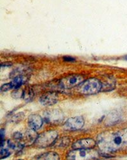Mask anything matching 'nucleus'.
<instances>
[{"label":"nucleus","mask_w":127,"mask_h":160,"mask_svg":"<svg viewBox=\"0 0 127 160\" xmlns=\"http://www.w3.org/2000/svg\"><path fill=\"white\" fill-rule=\"evenodd\" d=\"M70 143V140L68 137H63L60 140H57V142H55V146L59 148H65L68 147Z\"/></svg>","instance_id":"16"},{"label":"nucleus","mask_w":127,"mask_h":160,"mask_svg":"<svg viewBox=\"0 0 127 160\" xmlns=\"http://www.w3.org/2000/svg\"><path fill=\"white\" fill-rule=\"evenodd\" d=\"M29 76L26 74L20 75L13 78V81L9 83L3 85L1 88V92H7L12 89H17L26 84L29 80Z\"/></svg>","instance_id":"7"},{"label":"nucleus","mask_w":127,"mask_h":160,"mask_svg":"<svg viewBox=\"0 0 127 160\" xmlns=\"http://www.w3.org/2000/svg\"><path fill=\"white\" fill-rule=\"evenodd\" d=\"M43 123V119L38 114H31L28 118V126L29 128L35 131L41 128Z\"/></svg>","instance_id":"11"},{"label":"nucleus","mask_w":127,"mask_h":160,"mask_svg":"<svg viewBox=\"0 0 127 160\" xmlns=\"http://www.w3.org/2000/svg\"><path fill=\"white\" fill-rule=\"evenodd\" d=\"M59 100L58 94L56 92H49L43 94L39 99L40 103L45 107L52 106L57 103Z\"/></svg>","instance_id":"10"},{"label":"nucleus","mask_w":127,"mask_h":160,"mask_svg":"<svg viewBox=\"0 0 127 160\" xmlns=\"http://www.w3.org/2000/svg\"><path fill=\"white\" fill-rule=\"evenodd\" d=\"M5 135V130L4 129L1 130V135H2V143L4 142V137Z\"/></svg>","instance_id":"21"},{"label":"nucleus","mask_w":127,"mask_h":160,"mask_svg":"<svg viewBox=\"0 0 127 160\" xmlns=\"http://www.w3.org/2000/svg\"><path fill=\"white\" fill-rule=\"evenodd\" d=\"M24 118V112H19L16 114L15 115L13 116L10 119V122H13V123H18L20 121H21Z\"/></svg>","instance_id":"17"},{"label":"nucleus","mask_w":127,"mask_h":160,"mask_svg":"<svg viewBox=\"0 0 127 160\" xmlns=\"http://www.w3.org/2000/svg\"><path fill=\"white\" fill-rule=\"evenodd\" d=\"M116 82L113 81L112 78H107V82H102V90L101 91H110L115 88Z\"/></svg>","instance_id":"13"},{"label":"nucleus","mask_w":127,"mask_h":160,"mask_svg":"<svg viewBox=\"0 0 127 160\" xmlns=\"http://www.w3.org/2000/svg\"><path fill=\"white\" fill-rule=\"evenodd\" d=\"M97 145V142L90 138H85L75 142L72 148L73 149H93Z\"/></svg>","instance_id":"9"},{"label":"nucleus","mask_w":127,"mask_h":160,"mask_svg":"<svg viewBox=\"0 0 127 160\" xmlns=\"http://www.w3.org/2000/svg\"><path fill=\"white\" fill-rule=\"evenodd\" d=\"M63 59L66 62H74L76 60L75 58L71 56H64Z\"/></svg>","instance_id":"20"},{"label":"nucleus","mask_w":127,"mask_h":160,"mask_svg":"<svg viewBox=\"0 0 127 160\" xmlns=\"http://www.w3.org/2000/svg\"><path fill=\"white\" fill-rule=\"evenodd\" d=\"M58 132L55 130L46 131L38 136L35 141V146L38 148H46L50 146L56 141Z\"/></svg>","instance_id":"4"},{"label":"nucleus","mask_w":127,"mask_h":160,"mask_svg":"<svg viewBox=\"0 0 127 160\" xmlns=\"http://www.w3.org/2000/svg\"><path fill=\"white\" fill-rule=\"evenodd\" d=\"M97 145L101 152L110 154L127 149V128L109 130L100 133Z\"/></svg>","instance_id":"1"},{"label":"nucleus","mask_w":127,"mask_h":160,"mask_svg":"<svg viewBox=\"0 0 127 160\" xmlns=\"http://www.w3.org/2000/svg\"><path fill=\"white\" fill-rule=\"evenodd\" d=\"M33 97H34V92L31 88L27 87L25 89H23L22 99L24 100L26 102H29L32 100Z\"/></svg>","instance_id":"14"},{"label":"nucleus","mask_w":127,"mask_h":160,"mask_svg":"<svg viewBox=\"0 0 127 160\" xmlns=\"http://www.w3.org/2000/svg\"><path fill=\"white\" fill-rule=\"evenodd\" d=\"M123 59H124L125 60H127V55H126V56H125L123 57Z\"/></svg>","instance_id":"22"},{"label":"nucleus","mask_w":127,"mask_h":160,"mask_svg":"<svg viewBox=\"0 0 127 160\" xmlns=\"http://www.w3.org/2000/svg\"><path fill=\"white\" fill-rule=\"evenodd\" d=\"M85 124V121L83 117L76 116L71 118L66 121L64 124V129L66 131H78L81 130Z\"/></svg>","instance_id":"8"},{"label":"nucleus","mask_w":127,"mask_h":160,"mask_svg":"<svg viewBox=\"0 0 127 160\" xmlns=\"http://www.w3.org/2000/svg\"><path fill=\"white\" fill-rule=\"evenodd\" d=\"M83 81H84L83 75L73 74L62 78L59 81V85L62 88L71 89L78 86Z\"/></svg>","instance_id":"5"},{"label":"nucleus","mask_w":127,"mask_h":160,"mask_svg":"<svg viewBox=\"0 0 127 160\" xmlns=\"http://www.w3.org/2000/svg\"><path fill=\"white\" fill-rule=\"evenodd\" d=\"M13 138L15 140L21 141V140H22L24 138V135L21 132H15V133H13Z\"/></svg>","instance_id":"19"},{"label":"nucleus","mask_w":127,"mask_h":160,"mask_svg":"<svg viewBox=\"0 0 127 160\" xmlns=\"http://www.w3.org/2000/svg\"><path fill=\"white\" fill-rule=\"evenodd\" d=\"M99 156L98 152L93 149H77L69 152L66 156L67 159H95Z\"/></svg>","instance_id":"3"},{"label":"nucleus","mask_w":127,"mask_h":160,"mask_svg":"<svg viewBox=\"0 0 127 160\" xmlns=\"http://www.w3.org/2000/svg\"><path fill=\"white\" fill-rule=\"evenodd\" d=\"M25 136H26V140L29 142L31 143V142H35V141L36 140V139L37 138L38 135H37V133H36L35 130H32V129L30 128L29 130H27L26 132Z\"/></svg>","instance_id":"15"},{"label":"nucleus","mask_w":127,"mask_h":160,"mask_svg":"<svg viewBox=\"0 0 127 160\" xmlns=\"http://www.w3.org/2000/svg\"><path fill=\"white\" fill-rule=\"evenodd\" d=\"M59 156L57 152H47L45 153H43L40 154L36 157V159H41V160H55L59 159Z\"/></svg>","instance_id":"12"},{"label":"nucleus","mask_w":127,"mask_h":160,"mask_svg":"<svg viewBox=\"0 0 127 160\" xmlns=\"http://www.w3.org/2000/svg\"><path fill=\"white\" fill-rule=\"evenodd\" d=\"M43 119L51 124H57L62 122L64 119V114L60 110L51 109L46 110L43 114Z\"/></svg>","instance_id":"6"},{"label":"nucleus","mask_w":127,"mask_h":160,"mask_svg":"<svg viewBox=\"0 0 127 160\" xmlns=\"http://www.w3.org/2000/svg\"><path fill=\"white\" fill-rule=\"evenodd\" d=\"M11 154V152L8 150V149L1 148V152H0V159H3L4 158H7Z\"/></svg>","instance_id":"18"},{"label":"nucleus","mask_w":127,"mask_h":160,"mask_svg":"<svg viewBox=\"0 0 127 160\" xmlns=\"http://www.w3.org/2000/svg\"><path fill=\"white\" fill-rule=\"evenodd\" d=\"M102 90V82L97 78H90L78 86L79 93L85 95L97 94Z\"/></svg>","instance_id":"2"}]
</instances>
